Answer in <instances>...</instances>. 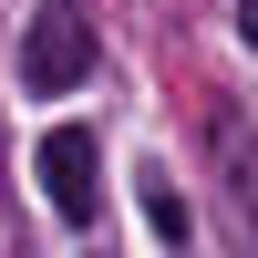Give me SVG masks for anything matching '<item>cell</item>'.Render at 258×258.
Segmentation results:
<instances>
[{"label": "cell", "instance_id": "obj_1", "mask_svg": "<svg viewBox=\"0 0 258 258\" xmlns=\"http://www.w3.org/2000/svg\"><path fill=\"white\" fill-rule=\"evenodd\" d=\"M31 165H41V197H52L62 227H93L103 217V145H93V124H52Z\"/></svg>", "mask_w": 258, "mask_h": 258}, {"label": "cell", "instance_id": "obj_2", "mask_svg": "<svg viewBox=\"0 0 258 258\" xmlns=\"http://www.w3.org/2000/svg\"><path fill=\"white\" fill-rule=\"evenodd\" d=\"M83 73H93V21L52 0V11L31 21V41H21V83H31V93L52 103V93H73Z\"/></svg>", "mask_w": 258, "mask_h": 258}, {"label": "cell", "instance_id": "obj_3", "mask_svg": "<svg viewBox=\"0 0 258 258\" xmlns=\"http://www.w3.org/2000/svg\"><path fill=\"white\" fill-rule=\"evenodd\" d=\"M207 135H217V165H227V197H238V227L258 238V165H248V135H238V114H217Z\"/></svg>", "mask_w": 258, "mask_h": 258}, {"label": "cell", "instance_id": "obj_4", "mask_svg": "<svg viewBox=\"0 0 258 258\" xmlns=\"http://www.w3.org/2000/svg\"><path fill=\"white\" fill-rule=\"evenodd\" d=\"M145 227H155V248H186V238H197V207L176 197V176H145Z\"/></svg>", "mask_w": 258, "mask_h": 258}, {"label": "cell", "instance_id": "obj_5", "mask_svg": "<svg viewBox=\"0 0 258 258\" xmlns=\"http://www.w3.org/2000/svg\"><path fill=\"white\" fill-rule=\"evenodd\" d=\"M238 31H248V41H258V0H238Z\"/></svg>", "mask_w": 258, "mask_h": 258}]
</instances>
